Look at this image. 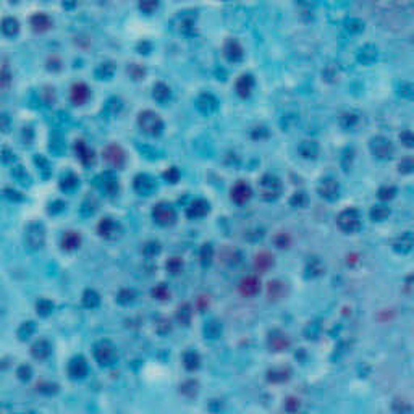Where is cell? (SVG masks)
I'll list each match as a JSON object with an SVG mask.
<instances>
[{
	"label": "cell",
	"mask_w": 414,
	"mask_h": 414,
	"mask_svg": "<svg viewBox=\"0 0 414 414\" xmlns=\"http://www.w3.org/2000/svg\"><path fill=\"white\" fill-rule=\"evenodd\" d=\"M374 152L377 154L379 157H390L391 152H393V147H391L390 141L384 139V138H377V139L374 141Z\"/></svg>",
	"instance_id": "9"
},
{
	"label": "cell",
	"mask_w": 414,
	"mask_h": 414,
	"mask_svg": "<svg viewBox=\"0 0 414 414\" xmlns=\"http://www.w3.org/2000/svg\"><path fill=\"white\" fill-rule=\"evenodd\" d=\"M80 235L78 233H75V231H68V233H65L63 236V248H67V249H73V248H76L80 245Z\"/></svg>",
	"instance_id": "12"
},
{
	"label": "cell",
	"mask_w": 414,
	"mask_h": 414,
	"mask_svg": "<svg viewBox=\"0 0 414 414\" xmlns=\"http://www.w3.org/2000/svg\"><path fill=\"white\" fill-rule=\"evenodd\" d=\"M270 346H272L275 351H281V350H285V348L288 346V340H286L283 335L272 336V340H270Z\"/></svg>",
	"instance_id": "14"
},
{
	"label": "cell",
	"mask_w": 414,
	"mask_h": 414,
	"mask_svg": "<svg viewBox=\"0 0 414 414\" xmlns=\"http://www.w3.org/2000/svg\"><path fill=\"white\" fill-rule=\"evenodd\" d=\"M104 159H106L109 164L115 165V167H120L125 161V152H123V149L117 144L107 146L106 151H104Z\"/></svg>",
	"instance_id": "2"
},
{
	"label": "cell",
	"mask_w": 414,
	"mask_h": 414,
	"mask_svg": "<svg viewBox=\"0 0 414 414\" xmlns=\"http://www.w3.org/2000/svg\"><path fill=\"white\" fill-rule=\"evenodd\" d=\"M338 222L341 225V228H345L348 231H353L356 228H359V217L355 211H346L340 215Z\"/></svg>",
	"instance_id": "5"
},
{
	"label": "cell",
	"mask_w": 414,
	"mask_h": 414,
	"mask_svg": "<svg viewBox=\"0 0 414 414\" xmlns=\"http://www.w3.org/2000/svg\"><path fill=\"white\" fill-rule=\"evenodd\" d=\"M32 26H34L36 31H46L51 28V20H49L46 15L39 13V15L32 16Z\"/></svg>",
	"instance_id": "11"
},
{
	"label": "cell",
	"mask_w": 414,
	"mask_h": 414,
	"mask_svg": "<svg viewBox=\"0 0 414 414\" xmlns=\"http://www.w3.org/2000/svg\"><path fill=\"white\" fill-rule=\"evenodd\" d=\"M400 170H401V172H413V170H414V161H411V159H405L403 162H400Z\"/></svg>",
	"instance_id": "16"
},
{
	"label": "cell",
	"mask_w": 414,
	"mask_h": 414,
	"mask_svg": "<svg viewBox=\"0 0 414 414\" xmlns=\"http://www.w3.org/2000/svg\"><path fill=\"white\" fill-rule=\"evenodd\" d=\"M251 197V188L248 186L246 183H236L233 188H231V199H233L236 204H245L249 201Z\"/></svg>",
	"instance_id": "3"
},
{
	"label": "cell",
	"mask_w": 414,
	"mask_h": 414,
	"mask_svg": "<svg viewBox=\"0 0 414 414\" xmlns=\"http://www.w3.org/2000/svg\"><path fill=\"white\" fill-rule=\"evenodd\" d=\"M70 99H71V102L76 104V106L84 104L87 99H89V87H87L84 83H75L70 89Z\"/></svg>",
	"instance_id": "1"
},
{
	"label": "cell",
	"mask_w": 414,
	"mask_h": 414,
	"mask_svg": "<svg viewBox=\"0 0 414 414\" xmlns=\"http://www.w3.org/2000/svg\"><path fill=\"white\" fill-rule=\"evenodd\" d=\"M272 266H274V256L269 254L267 251L259 252L256 259H254V267H256L259 272H267Z\"/></svg>",
	"instance_id": "7"
},
{
	"label": "cell",
	"mask_w": 414,
	"mask_h": 414,
	"mask_svg": "<svg viewBox=\"0 0 414 414\" xmlns=\"http://www.w3.org/2000/svg\"><path fill=\"white\" fill-rule=\"evenodd\" d=\"M400 139L405 142V146L414 147V133H411V131H405V133L400 136Z\"/></svg>",
	"instance_id": "15"
},
{
	"label": "cell",
	"mask_w": 414,
	"mask_h": 414,
	"mask_svg": "<svg viewBox=\"0 0 414 414\" xmlns=\"http://www.w3.org/2000/svg\"><path fill=\"white\" fill-rule=\"evenodd\" d=\"M267 295L270 300H274V301L281 300V298H285V295H286V285L280 280L270 281L269 288H267Z\"/></svg>",
	"instance_id": "8"
},
{
	"label": "cell",
	"mask_w": 414,
	"mask_h": 414,
	"mask_svg": "<svg viewBox=\"0 0 414 414\" xmlns=\"http://www.w3.org/2000/svg\"><path fill=\"white\" fill-rule=\"evenodd\" d=\"M261 290V283L256 277H246L240 281V293L243 296H254L257 291Z\"/></svg>",
	"instance_id": "4"
},
{
	"label": "cell",
	"mask_w": 414,
	"mask_h": 414,
	"mask_svg": "<svg viewBox=\"0 0 414 414\" xmlns=\"http://www.w3.org/2000/svg\"><path fill=\"white\" fill-rule=\"evenodd\" d=\"M396 249L401 251V252H410L414 246V236L410 233V231H406V233H403L398 240L395 243Z\"/></svg>",
	"instance_id": "10"
},
{
	"label": "cell",
	"mask_w": 414,
	"mask_h": 414,
	"mask_svg": "<svg viewBox=\"0 0 414 414\" xmlns=\"http://www.w3.org/2000/svg\"><path fill=\"white\" fill-rule=\"evenodd\" d=\"M139 125L146 131H149V133H156L159 125H161V120H159V115H156V113L144 112V113H141V117H139Z\"/></svg>",
	"instance_id": "6"
},
{
	"label": "cell",
	"mask_w": 414,
	"mask_h": 414,
	"mask_svg": "<svg viewBox=\"0 0 414 414\" xmlns=\"http://www.w3.org/2000/svg\"><path fill=\"white\" fill-rule=\"evenodd\" d=\"M252 87V81L249 76H241V80L238 81V86H236V89L241 94V96H248Z\"/></svg>",
	"instance_id": "13"
}]
</instances>
